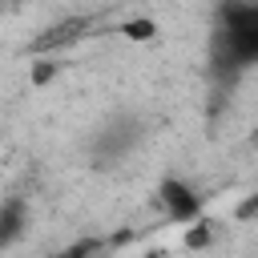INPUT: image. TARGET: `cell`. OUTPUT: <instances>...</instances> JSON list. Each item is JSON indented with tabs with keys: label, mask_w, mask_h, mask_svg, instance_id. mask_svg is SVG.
I'll list each match as a JSON object with an SVG mask.
<instances>
[{
	"label": "cell",
	"mask_w": 258,
	"mask_h": 258,
	"mask_svg": "<svg viewBox=\"0 0 258 258\" xmlns=\"http://www.w3.org/2000/svg\"><path fill=\"white\" fill-rule=\"evenodd\" d=\"M214 60L226 73L258 64V0H226L214 24Z\"/></svg>",
	"instance_id": "1"
},
{
	"label": "cell",
	"mask_w": 258,
	"mask_h": 258,
	"mask_svg": "<svg viewBox=\"0 0 258 258\" xmlns=\"http://www.w3.org/2000/svg\"><path fill=\"white\" fill-rule=\"evenodd\" d=\"M157 210L169 222H198L202 218V198H198V189L189 181L161 177V185H157Z\"/></svg>",
	"instance_id": "2"
},
{
	"label": "cell",
	"mask_w": 258,
	"mask_h": 258,
	"mask_svg": "<svg viewBox=\"0 0 258 258\" xmlns=\"http://www.w3.org/2000/svg\"><path fill=\"white\" fill-rule=\"evenodd\" d=\"M89 28H97L93 16H69L52 28H44L36 40H32V52H60L64 44H77L81 36H89Z\"/></svg>",
	"instance_id": "3"
},
{
	"label": "cell",
	"mask_w": 258,
	"mask_h": 258,
	"mask_svg": "<svg viewBox=\"0 0 258 258\" xmlns=\"http://www.w3.org/2000/svg\"><path fill=\"white\" fill-rule=\"evenodd\" d=\"M24 226H28V202H24V198L0 202V250L12 246V242L24 234Z\"/></svg>",
	"instance_id": "4"
},
{
	"label": "cell",
	"mask_w": 258,
	"mask_h": 258,
	"mask_svg": "<svg viewBox=\"0 0 258 258\" xmlns=\"http://www.w3.org/2000/svg\"><path fill=\"white\" fill-rule=\"evenodd\" d=\"M105 254H109V242L89 234V238H77V242H69V246H64V250H56L52 258H105Z\"/></svg>",
	"instance_id": "5"
},
{
	"label": "cell",
	"mask_w": 258,
	"mask_h": 258,
	"mask_svg": "<svg viewBox=\"0 0 258 258\" xmlns=\"http://www.w3.org/2000/svg\"><path fill=\"white\" fill-rule=\"evenodd\" d=\"M246 145H250V149L258 153V121H254V129H250V137H246Z\"/></svg>",
	"instance_id": "6"
}]
</instances>
